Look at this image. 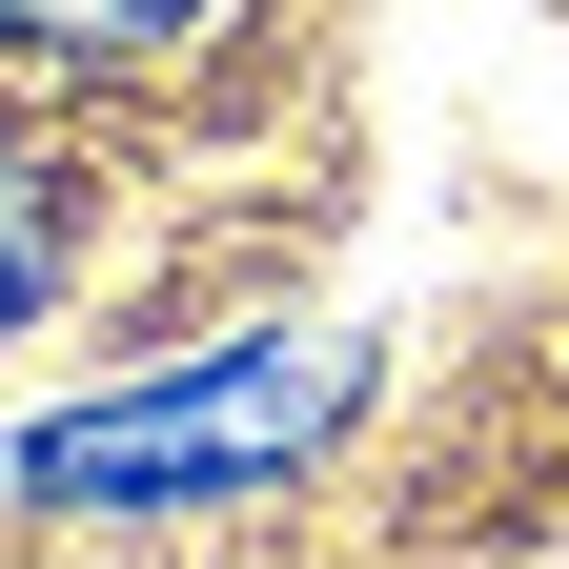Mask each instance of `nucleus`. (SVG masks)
Here are the masks:
<instances>
[{"label":"nucleus","instance_id":"nucleus-2","mask_svg":"<svg viewBox=\"0 0 569 569\" xmlns=\"http://www.w3.org/2000/svg\"><path fill=\"white\" fill-rule=\"evenodd\" d=\"M41 284H61V183L21 163V142H0V326H21Z\"/></svg>","mask_w":569,"mask_h":569},{"label":"nucleus","instance_id":"nucleus-1","mask_svg":"<svg viewBox=\"0 0 569 569\" xmlns=\"http://www.w3.org/2000/svg\"><path fill=\"white\" fill-rule=\"evenodd\" d=\"M224 0H0V41L21 61H163V41H203Z\"/></svg>","mask_w":569,"mask_h":569}]
</instances>
